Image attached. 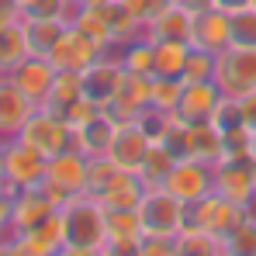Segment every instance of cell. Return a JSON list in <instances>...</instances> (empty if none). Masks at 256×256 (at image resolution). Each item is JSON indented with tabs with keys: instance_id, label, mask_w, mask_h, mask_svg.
I'll return each instance as SVG.
<instances>
[{
	"instance_id": "obj_37",
	"label": "cell",
	"mask_w": 256,
	"mask_h": 256,
	"mask_svg": "<svg viewBox=\"0 0 256 256\" xmlns=\"http://www.w3.org/2000/svg\"><path fill=\"white\" fill-rule=\"evenodd\" d=\"M180 90H184V80H176V76H152V108H163L173 114Z\"/></svg>"
},
{
	"instance_id": "obj_26",
	"label": "cell",
	"mask_w": 256,
	"mask_h": 256,
	"mask_svg": "<svg viewBox=\"0 0 256 256\" xmlns=\"http://www.w3.org/2000/svg\"><path fill=\"white\" fill-rule=\"evenodd\" d=\"M156 45V66H152V76H176L184 80V66H187V56H190V42H180V38H163Z\"/></svg>"
},
{
	"instance_id": "obj_33",
	"label": "cell",
	"mask_w": 256,
	"mask_h": 256,
	"mask_svg": "<svg viewBox=\"0 0 256 256\" xmlns=\"http://www.w3.org/2000/svg\"><path fill=\"white\" fill-rule=\"evenodd\" d=\"M214 66H218V56H214V52L194 48V45H190V56H187V66H184V84L214 80Z\"/></svg>"
},
{
	"instance_id": "obj_9",
	"label": "cell",
	"mask_w": 256,
	"mask_h": 256,
	"mask_svg": "<svg viewBox=\"0 0 256 256\" xmlns=\"http://www.w3.org/2000/svg\"><path fill=\"white\" fill-rule=\"evenodd\" d=\"M45 160L42 152H35L28 142L21 138H4V176H7V187L10 190H21V187H35L45 180Z\"/></svg>"
},
{
	"instance_id": "obj_35",
	"label": "cell",
	"mask_w": 256,
	"mask_h": 256,
	"mask_svg": "<svg viewBox=\"0 0 256 256\" xmlns=\"http://www.w3.org/2000/svg\"><path fill=\"white\" fill-rule=\"evenodd\" d=\"M173 122H176V118H173L170 111H163V108H152V104H149V108H146V111L135 118V125L142 128V132H146L152 142H163V138H166V132L173 128Z\"/></svg>"
},
{
	"instance_id": "obj_16",
	"label": "cell",
	"mask_w": 256,
	"mask_h": 256,
	"mask_svg": "<svg viewBox=\"0 0 256 256\" xmlns=\"http://www.w3.org/2000/svg\"><path fill=\"white\" fill-rule=\"evenodd\" d=\"M118 128L122 122L111 114V111H104V108H97L86 122L73 128V146L84 152V156H108V149H111V142H114V135H118Z\"/></svg>"
},
{
	"instance_id": "obj_32",
	"label": "cell",
	"mask_w": 256,
	"mask_h": 256,
	"mask_svg": "<svg viewBox=\"0 0 256 256\" xmlns=\"http://www.w3.org/2000/svg\"><path fill=\"white\" fill-rule=\"evenodd\" d=\"M76 4L73 0H24L21 18H56V21H73Z\"/></svg>"
},
{
	"instance_id": "obj_22",
	"label": "cell",
	"mask_w": 256,
	"mask_h": 256,
	"mask_svg": "<svg viewBox=\"0 0 256 256\" xmlns=\"http://www.w3.org/2000/svg\"><path fill=\"white\" fill-rule=\"evenodd\" d=\"M146 180L132 170H118L111 176V184L97 194V201L108 208V212H122V208H138L142 204V194H146Z\"/></svg>"
},
{
	"instance_id": "obj_27",
	"label": "cell",
	"mask_w": 256,
	"mask_h": 256,
	"mask_svg": "<svg viewBox=\"0 0 256 256\" xmlns=\"http://www.w3.org/2000/svg\"><path fill=\"white\" fill-rule=\"evenodd\" d=\"M28 35H24V21H10L0 28V73H10L21 59H28Z\"/></svg>"
},
{
	"instance_id": "obj_47",
	"label": "cell",
	"mask_w": 256,
	"mask_h": 256,
	"mask_svg": "<svg viewBox=\"0 0 256 256\" xmlns=\"http://www.w3.org/2000/svg\"><path fill=\"white\" fill-rule=\"evenodd\" d=\"M250 160L256 163V135H253V142H250Z\"/></svg>"
},
{
	"instance_id": "obj_17",
	"label": "cell",
	"mask_w": 256,
	"mask_h": 256,
	"mask_svg": "<svg viewBox=\"0 0 256 256\" xmlns=\"http://www.w3.org/2000/svg\"><path fill=\"white\" fill-rule=\"evenodd\" d=\"M152 104V76H142V73H128L122 76V84L114 90L111 104L104 111H111L118 122H135L146 108Z\"/></svg>"
},
{
	"instance_id": "obj_42",
	"label": "cell",
	"mask_w": 256,
	"mask_h": 256,
	"mask_svg": "<svg viewBox=\"0 0 256 256\" xmlns=\"http://www.w3.org/2000/svg\"><path fill=\"white\" fill-rule=\"evenodd\" d=\"M239 104H242V122H246V128L256 135V90L242 94V97H239Z\"/></svg>"
},
{
	"instance_id": "obj_10",
	"label": "cell",
	"mask_w": 256,
	"mask_h": 256,
	"mask_svg": "<svg viewBox=\"0 0 256 256\" xmlns=\"http://www.w3.org/2000/svg\"><path fill=\"white\" fill-rule=\"evenodd\" d=\"M214 190L242 208H256V163L253 160H218Z\"/></svg>"
},
{
	"instance_id": "obj_46",
	"label": "cell",
	"mask_w": 256,
	"mask_h": 256,
	"mask_svg": "<svg viewBox=\"0 0 256 256\" xmlns=\"http://www.w3.org/2000/svg\"><path fill=\"white\" fill-rule=\"evenodd\" d=\"M7 184V176H4V142H0V187Z\"/></svg>"
},
{
	"instance_id": "obj_19",
	"label": "cell",
	"mask_w": 256,
	"mask_h": 256,
	"mask_svg": "<svg viewBox=\"0 0 256 256\" xmlns=\"http://www.w3.org/2000/svg\"><path fill=\"white\" fill-rule=\"evenodd\" d=\"M122 76H125V66H122V59H118V48H108V52L84 73L86 97L97 100L100 108H108L111 97H114V90H118V84H122Z\"/></svg>"
},
{
	"instance_id": "obj_11",
	"label": "cell",
	"mask_w": 256,
	"mask_h": 256,
	"mask_svg": "<svg viewBox=\"0 0 256 256\" xmlns=\"http://www.w3.org/2000/svg\"><path fill=\"white\" fill-rule=\"evenodd\" d=\"M10 84L18 86L32 104H38L42 108L45 100H48V90L56 84V76H59V70L52 66V59L48 56H28V59H21L10 73H4Z\"/></svg>"
},
{
	"instance_id": "obj_12",
	"label": "cell",
	"mask_w": 256,
	"mask_h": 256,
	"mask_svg": "<svg viewBox=\"0 0 256 256\" xmlns=\"http://www.w3.org/2000/svg\"><path fill=\"white\" fill-rule=\"evenodd\" d=\"M4 253L14 256H62V232H59V212L45 218L42 225H32L24 232H10Z\"/></svg>"
},
{
	"instance_id": "obj_1",
	"label": "cell",
	"mask_w": 256,
	"mask_h": 256,
	"mask_svg": "<svg viewBox=\"0 0 256 256\" xmlns=\"http://www.w3.org/2000/svg\"><path fill=\"white\" fill-rule=\"evenodd\" d=\"M62 256H104L108 250V212L94 194H76L59 204Z\"/></svg>"
},
{
	"instance_id": "obj_8",
	"label": "cell",
	"mask_w": 256,
	"mask_h": 256,
	"mask_svg": "<svg viewBox=\"0 0 256 256\" xmlns=\"http://www.w3.org/2000/svg\"><path fill=\"white\" fill-rule=\"evenodd\" d=\"M246 212H250V208H242V204L222 198L218 190H212L208 198L187 204V225L204 228V232H212V236H218V239H225V236L246 218Z\"/></svg>"
},
{
	"instance_id": "obj_5",
	"label": "cell",
	"mask_w": 256,
	"mask_h": 256,
	"mask_svg": "<svg viewBox=\"0 0 256 256\" xmlns=\"http://www.w3.org/2000/svg\"><path fill=\"white\" fill-rule=\"evenodd\" d=\"M214 84L228 97L256 90V45H228L225 52H218Z\"/></svg>"
},
{
	"instance_id": "obj_18",
	"label": "cell",
	"mask_w": 256,
	"mask_h": 256,
	"mask_svg": "<svg viewBox=\"0 0 256 256\" xmlns=\"http://www.w3.org/2000/svg\"><path fill=\"white\" fill-rule=\"evenodd\" d=\"M142 236H146V228H142L138 208L108 212V250H104V256H138Z\"/></svg>"
},
{
	"instance_id": "obj_13",
	"label": "cell",
	"mask_w": 256,
	"mask_h": 256,
	"mask_svg": "<svg viewBox=\"0 0 256 256\" xmlns=\"http://www.w3.org/2000/svg\"><path fill=\"white\" fill-rule=\"evenodd\" d=\"M56 212H59V204H56V198L45 190L42 184L10 190V228L14 232H24L32 225H42L45 218H52Z\"/></svg>"
},
{
	"instance_id": "obj_14",
	"label": "cell",
	"mask_w": 256,
	"mask_h": 256,
	"mask_svg": "<svg viewBox=\"0 0 256 256\" xmlns=\"http://www.w3.org/2000/svg\"><path fill=\"white\" fill-rule=\"evenodd\" d=\"M190 45L194 48H208V52H225L228 45H232V18H228V10H222V7H201V10H194V21H190Z\"/></svg>"
},
{
	"instance_id": "obj_23",
	"label": "cell",
	"mask_w": 256,
	"mask_h": 256,
	"mask_svg": "<svg viewBox=\"0 0 256 256\" xmlns=\"http://www.w3.org/2000/svg\"><path fill=\"white\" fill-rule=\"evenodd\" d=\"M190 21H194V10L184 7V4H166L149 24H146V38L152 42H163V38H180V42H190Z\"/></svg>"
},
{
	"instance_id": "obj_48",
	"label": "cell",
	"mask_w": 256,
	"mask_h": 256,
	"mask_svg": "<svg viewBox=\"0 0 256 256\" xmlns=\"http://www.w3.org/2000/svg\"><path fill=\"white\" fill-rule=\"evenodd\" d=\"M73 4H76V7H84V4H90V0H73Z\"/></svg>"
},
{
	"instance_id": "obj_29",
	"label": "cell",
	"mask_w": 256,
	"mask_h": 256,
	"mask_svg": "<svg viewBox=\"0 0 256 256\" xmlns=\"http://www.w3.org/2000/svg\"><path fill=\"white\" fill-rule=\"evenodd\" d=\"M176 253L180 256H225V239H218V236L204 232V228L187 225L176 236Z\"/></svg>"
},
{
	"instance_id": "obj_7",
	"label": "cell",
	"mask_w": 256,
	"mask_h": 256,
	"mask_svg": "<svg viewBox=\"0 0 256 256\" xmlns=\"http://www.w3.org/2000/svg\"><path fill=\"white\" fill-rule=\"evenodd\" d=\"M163 187L173 190L184 204H194V201L208 198L214 190V163L194 160V156H176V163L170 166Z\"/></svg>"
},
{
	"instance_id": "obj_15",
	"label": "cell",
	"mask_w": 256,
	"mask_h": 256,
	"mask_svg": "<svg viewBox=\"0 0 256 256\" xmlns=\"http://www.w3.org/2000/svg\"><path fill=\"white\" fill-rule=\"evenodd\" d=\"M225 94L218 90L214 80H198V84H184L180 90V100L173 108V118L180 125H201V122H212L214 108Z\"/></svg>"
},
{
	"instance_id": "obj_40",
	"label": "cell",
	"mask_w": 256,
	"mask_h": 256,
	"mask_svg": "<svg viewBox=\"0 0 256 256\" xmlns=\"http://www.w3.org/2000/svg\"><path fill=\"white\" fill-rule=\"evenodd\" d=\"M166 4H170V0H125V7L135 14V21L142 24V32H146V24H149V21H152Z\"/></svg>"
},
{
	"instance_id": "obj_6",
	"label": "cell",
	"mask_w": 256,
	"mask_h": 256,
	"mask_svg": "<svg viewBox=\"0 0 256 256\" xmlns=\"http://www.w3.org/2000/svg\"><path fill=\"white\" fill-rule=\"evenodd\" d=\"M108 48L100 42H94L86 32H80L73 21L62 28V35H59V42L52 45V52H48V59H52V66L59 70V73H86L100 56H104Z\"/></svg>"
},
{
	"instance_id": "obj_20",
	"label": "cell",
	"mask_w": 256,
	"mask_h": 256,
	"mask_svg": "<svg viewBox=\"0 0 256 256\" xmlns=\"http://www.w3.org/2000/svg\"><path fill=\"white\" fill-rule=\"evenodd\" d=\"M149 149H152V138L135 125V122H122L114 142H111V149H108V156H111V163H114L118 170L138 173L142 163H146V156H149Z\"/></svg>"
},
{
	"instance_id": "obj_34",
	"label": "cell",
	"mask_w": 256,
	"mask_h": 256,
	"mask_svg": "<svg viewBox=\"0 0 256 256\" xmlns=\"http://www.w3.org/2000/svg\"><path fill=\"white\" fill-rule=\"evenodd\" d=\"M212 125L222 132V135H228V132H239V128H246V122H242V104H239V97H222L218 100V108H214L212 114Z\"/></svg>"
},
{
	"instance_id": "obj_4",
	"label": "cell",
	"mask_w": 256,
	"mask_h": 256,
	"mask_svg": "<svg viewBox=\"0 0 256 256\" xmlns=\"http://www.w3.org/2000/svg\"><path fill=\"white\" fill-rule=\"evenodd\" d=\"M14 138L28 142L35 152H42L45 160H48V156H59L62 149L73 146V125H70L62 114H56L52 108L42 104V108L32 111V118L24 122V128H21Z\"/></svg>"
},
{
	"instance_id": "obj_28",
	"label": "cell",
	"mask_w": 256,
	"mask_h": 256,
	"mask_svg": "<svg viewBox=\"0 0 256 256\" xmlns=\"http://www.w3.org/2000/svg\"><path fill=\"white\" fill-rule=\"evenodd\" d=\"M118 59L128 73H142V76H152V66H156V45L146 35H135L132 42L118 45Z\"/></svg>"
},
{
	"instance_id": "obj_24",
	"label": "cell",
	"mask_w": 256,
	"mask_h": 256,
	"mask_svg": "<svg viewBox=\"0 0 256 256\" xmlns=\"http://www.w3.org/2000/svg\"><path fill=\"white\" fill-rule=\"evenodd\" d=\"M86 97V86H84V73H59L56 76V84L48 90V100H45V108H52L56 114H70V108L73 104H80Z\"/></svg>"
},
{
	"instance_id": "obj_31",
	"label": "cell",
	"mask_w": 256,
	"mask_h": 256,
	"mask_svg": "<svg viewBox=\"0 0 256 256\" xmlns=\"http://www.w3.org/2000/svg\"><path fill=\"white\" fill-rule=\"evenodd\" d=\"M173 163H176V156L170 152V146H163V142H152V149H149V156H146V163H142L138 176H142L149 187H152V184H163Z\"/></svg>"
},
{
	"instance_id": "obj_44",
	"label": "cell",
	"mask_w": 256,
	"mask_h": 256,
	"mask_svg": "<svg viewBox=\"0 0 256 256\" xmlns=\"http://www.w3.org/2000/svg\"><path fill=\"white\" fill-rule=\"evenodd\" d=\"M214 7H222V10H228V14H232V10H242V7H253L256 0H212Z\"/></svg>"
},
{
	"instance_id": "obj_41",
	"label": "cell",
	"mask_w": 256,
	"mask_h": 256,
	"mask_svg": "<svg viewBox=\"0 0 256 256\" xmlns=\"http://www.w3.org/2000/svg\"><path fill=\"white\" fill-rule=\"evenodd\" d=\"M10 187L4 184L0 187V253H4V246H7V239H10Z\"/></svg>"
},
{
	"instance_id": "obj_30",
	"label": "cell",
	"mask_w": 256,
	"mask_h": 256,
	"mask_svg": "<svg viewBox=\"0 0 256 256\" xmlns=\"http://www.w3.org/2000/svg\"><path fill=\"white\" fill-rule=\"evenodd\" d=\"M225 256H256V208L225 236Z\"/></svg>"
},
{
	"instance_id": "obj_39",
	"label": "cell",
	"mask_w": 256,
	"mask_h": 256,
	"mask_svg": "<svg viewBox=\"0 0 256 256\" xmlns=\"http://www.w3.org/2000/svg\"><path fill=\"white\" fill-rule=\"evenodd\" d=\"M138 256H180L176 253V236H142Z\"/></svg>"
},
{
	"instance_id": "obj_3",
	"label": "cell",
	"mask_w": 256,
	"mask_h": 256,
	"mask_svg": "<svg viewBox=\"0 0 256 256\" xmlns=\"http://www.w3.org/2000/svg\"><path fill=\"white\" fill-rule=\"evenodd\" d=\"M86 170H90V156H84L76 146H70L59 156H48L42 187L56 198V204H66L70 198L86 194Z\"/></svg>"
},
{
	"instance_id": "obj_36",
	"label": "cell",
	"mask_w": 256,
	"mask_h": 256,
	"mask_svg": "<svg viewBox=\"0 0 256 256\" xmlns=\"http://www.w3.org/2000/svg\"><path fill=\"white\" fill-rule=\"evenodd\" d=\"M232 45H256V4L232 10Z\"/></svg>"
},
{
	"instance_id": "obj_25",
	"label": "cell",
	"mask_w": 256,
	"mask_h": 256,
	"mask_svg": "<svg viewBox=\"0 0 256 256\" xmlns=\"http://www.w3.org/2000/svg\"><path fill=\"white\" fill-rule=\"evenodd\" d=\"M24 21V35H28V52L32 56H48L52 45L59 42L62 28L70 21H56V18H21Z\"/></svg>"
},
{
	"instance_id": "obj_49",
	"label": "cell",
	"mask_w": 256,
	"mask_h": 256,
	"mask_svg": "<svg viewBox=\"0 0 256 256\" xmlns=\"http://www.w3.org/2000/svg\"><path fill=\"white\" fill-rule=\"evenodd\" d=\"M0 76H4V73H0Z\"/></svg>"
},
{
	"instance_id": "obj_38",
	"label": "cell",
	"mask_w": 256,
	"mask_h": 256,
	"mask_svg": "<svg viewBox=\"0 0 256 256\" xmlns=\"http://www.w3.org/2000/svg\"><path fill=\"white\" fill-rule=\"evenodd\" d=\"M118 173V166L111 163V156H94L90 160V170H86V194H100L108 184H111V176Z\"/></svg>"
},
{
	"instance_id": "obj_2",
	"label": "cell",
	"mask_w": 256,
	"mask_h": 256,
	"mask_svg": "<svg viewBox=\"0 0 256 256\" xmlns=\"http://www.w3.org/2000/svg\"><path fill=\"white\" fill-rule=\"evenodd\" d=\"M138 218H142L146 236H180L187 228V204L163 184H152L142 194Z\"/></svg>"
},
{
	"instance_id": "obj_45",
	"label": "cell",
	"mask_w": 256,
	"mask_h": 256,
	"mask_svg": "<svg viewBox=\"0 0 256 256\" xmlns=\"http://www.w3.org/2000/svg\"><path fill=\"white\" fill-rule=\"evenodd\" d=\"M170 4H184V7H190V10H201V7H208L212 0H170Z\"/></svg>"
},
{
	"instance_id": "obj_43",
	"label": "cell",
	"mask_w": 256,
	"mask_h": 256,
	"mask_svg": "<svg viewBox=\"0 0 256 256\" xmlns=\"http://www.w3.org/2000/svg\"><path fill=\"white\" fill-rule=\"evenodd\" d=\"M10 21H21V4L18 0H0V28L10 24Z\"/></svg>"
},
{
	"instance_id": "obj_21",
	"label": "cell",
	"mask_w": 256,
	"mask_h": 256,
	"mask_svg": "<svg viewBox=\"0 0 256 256\" xmlns=\"http://www.w3.org/2000/svg\"><path fill=\"white\" fill-rule=\"evenodd\" d=\"M35 108H38V104H32L7 76H0V142H4V138H14V135L24 128V122L32 118Z\"/></svg>"
}]
</instances>
